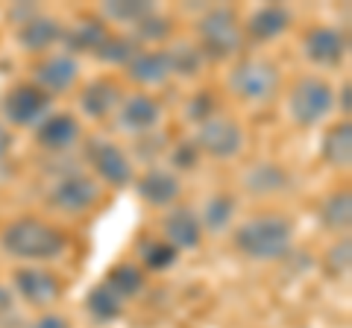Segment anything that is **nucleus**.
<instances>
[{
    "label": "nucleus",
    "instance_id": "1",
    "mask_svg": "<svg viewBox=\"0 0 352 328\" xmlns=\"http://www.w3.org/2000/svg\"><path fill=\"white\" fill-rule=\"evenodd\" d=\"M232 244L250 261H282L294 246V223L279 211H261L235 226Z\"/></svg>",
    "mask_w": 352,
    "mask_h": 328
},
{
    "label": "nucleus",
    "instance_id": "2",
    "mask_svg": "<svg viewBox=\"0 0 352 328\" xmlns=\"http://www.w3.org/2000/svg\"><path fill=\"white\" fill-rule=\"evenodd\" d=\"M0 249L21 261H50L68 249V235L41 217H18L0 229Z\"/></svg>",
    "mask_w": 352,
    "mask_h": 328
},
{
    "label": "nucleus",
    "instance_id": "3",
    "mask_svg": "<svg viewBox=\"0 0 352 328\" xmlns=\"http://www.w3.org/2000/svg\"><path fill=\"white\" fill-rule=\"evenodd\" d=\"M197 47L206 59L223 62L232 59L244 47V24L232 6H212L197 18Z\"/></svg>",
    "mask_w": 352,
    "mask_h": 328
},
{
    "label": "nucleus",
    "instance_id": "4",
    "mask_svg": "<svg viewBox=\"0 0 352 328\" xmlns=\"http://www.w3.org/2000/svg\"><path fill=\"white\" fill-rule=\"evenodd\" d=\"M229 91L247 106H267L282 91V71L264 56L241 59L229 73Z\"/></svg>",
    "mask_w": 352,
    "mask_h": 328
},
{
    "label": "nucleus",
    "instance_id": "5",
    "mask_svg": "<svg viewBox=\"0 0 352 328\" xmlns=\"http://www.w3.org/2000/svg\"><path fill=\"white\" fill-rule=\"evenodd\" d=\"M335 108V89L323 76H300L288 91V115L300 129H314L332 115Z\"/></svg>",
    "mask_w": 352,
    "mask_h": 328
},
{
    "label": "nucleus",
    "instance_id": "6",
    "mask_svg": "<svg viewBox=\"0 0 352 328\" xmlns=\"http://www.w3.org/2000/svg\"><path fill=\"white\" fill-rule=\"evenodd\" d=\"M100 196H103L100 182L94 176H88V173H65L62 179L50 185L44 202H47L50 211H59L68 217H82L100 202Z\"/></svg>",
    "mask_w": 352,
    "mask_h": 328
},
{
    "label": "nucleus",
    "instance_id": "7",
    "mask_svg": "<svg viewBox=\"0 0 352 328\" xmlns=\"http://www.w3.org/2000/svg\"><path fill=\"white\" fill-rule=\"evenodd\" d=\"M194 144L208 159L232 161L235 156H241V150H244V129H241V124L235 117L212 115L208 120H203V124L197 126Z\"/></svg>",
    "mask_w": 352,
    "mask_h": 328
},
{
    "label": "nucleus",
    "instance_id": "8",
    "mask_svg": "<svg viewBox=\"0 0 352 328\" xmlns=\"http://www.w3.org/2000/svg\"><path fill=\"white\" fill-rule=\"evenodd\" d=\"M50 106H53V97H47L32 82H21L15 89H9L6 97L0 100V115H3L6 126L36 129L50 115Z\"/></svg>",
    "mask_w": 352,
    "mask_h": 328
},
{
    "label": "nucleus",
    "instance_id": "9",
    "mask_svg": "<svg viewBox=\"0 0 352 328\" xmlns=\"http://www.w3.org/2000/svg\"><path fill=\"white\" fill-rule=\"evenodd\" d=\"M85 159L94 167V176L106 182L109 188H126L135 182V164L126 150L109 138H91L85 144Z\"/></svg>",
    "mask_w": 352,
    "mask_h": 328
},
{
    "label": "nucleus",
    "instance_id": "10",
    "mask_svg": "<svg viewBox=\"0 0 352 328\" xmlns=\"http://www.w3.org/2000/svg\"><path fill=\"white\" fill-rule=\"evenodd\" d=\"M162 117H164V106L159 97H153L150 91H135L120 100L118 112H115V126L120 132L141 138V135L156 132Z\"/></svg>",
    "mask_w": 352,
    "mask_h": 328
},
{
    "label": "nucleus",
    "instance_id": "11",
    "mask_svg": "<svg viewBox=\"0 0 352 328\" xmlns=\"http://www.w3.org/2000/svg\"><path fill=\"white\" fill-rule=\"evenodd\" d=\"M80 80V62L71 53H47L44 59L32 65V85L41 89L47 97L68 94Z\"/></svg>",
    "mask_w": 352,
    "mask_h": 328
},
{
    "label": "nucleus",
    "instance_id": "12",
    "mask_svg": "<svg viewBox=\"0 0 352 328\" xmlns=\"http://www.w3.org/2000/svg\"><path fill=\"white\" fill-rule=\"evenodd\" d=\"M349 53V36L338 27H311L302 36V56L317 68H338Z\"/></svg>",
    "mask_w": 352,
    "mask_h": 328
},
{
    "label": "nucleus",
    "instance_id": "13",
    "mask_svg": "<svg viewBox=\"0 0 352 328\" xmlns=\"http://www.w3.org/2000/svg\"><path fill=\"white\" fill-rule=\"evenodd\" d=\"M132 185H135V194L141 196V202H147L150 209H173L182 196L179 173L159 167V164H150L141 176H135Z\"/></svg>",
    "mask_w": 352,
    "mask_h": 328
},
{
    "label": "nucleus",
    "instance_id": "14",
    "mask_svg": "<svg viewBox=\"0 0 352 328\" xmlns=\"http://www.w3.org/2000/svg\"><path fill=\"white\" fill-rule=\"evenodd\" d=\"M12 288L32 308H50L62 296V279L44 267H21L12 272Z\"/></svg>",
    "mask_w": 352,
    "mask_h": 328
},
{
    "label": "nucleus",
    "instance_id": "15",
    "mask_svg": "<svg viewBox=\"0 0 352 328\" xmlns=\"http://www.w3.org/2000/svg\"><path fill=\"white\" fill-rule=\"evenodd\" d=\"M36 144L44 152H68L80 144L82 138V126L71 112H59V115H47L41 124L32 129Z\"/></svg>",
    "mask_w": 352,
    "mask_h": 328
},
{
    "label": "nucleus",
    "instance_id": "16",
    "mask_svg": "<svg viewBox=\"0 0 352 328\" xmlns=\"http://www.w3.org/2000/svg\"><path fill=\"white\" fill-rule=\"evenodd\" d=\"M162 232H164V244H170L176 253H191L203 244V226L200 217L188 205H173L168 209L162 220Z\"/></svg>",
    "mask_w": 352,
    "mask_h": 328
},
{
    "label": "nucleus",
    "instance_id": "17",
    "mask_svg": "<svg viewBox=\"0 0 352 328\" xmlns=\"http://www.w3.org/2000/svg\"><path fill=\"white\" fill-rule=\"evenodd\" d=\"M241 185H244V191L250 196L267 200V196H282L291 188V173L276 161H256L244 170Z\"/></svg>",
    "mask_w": 352,
    "mask_h": 328
},
{
    "label": "nucleus",
    "instance_id": "18",
    "mask_svg": "<svg viewBox=\"0 0 352 328\" xmlns=\"http://www.w3.org/2000/svg\"><path fill=\"white\" fill-rule=\"evenodd\" d=\"M294 24V12L288 6H282V3H267V6H261L256 9L250 18H247V24H244V38L250 36L252 41H276L282 38L285 32L291 30Z\"/></svg>",
    "mask_w": 352,
    "mask_h": 328
},
{
    "label": "nucleus",
    "instance_id": "19",
    "mask_svg": "<svg viewBox=\"0 0 352 328\" xmlns=\"http://www.w3.org/2000/svg\"><path fill=\"white\" fill-rule=\"evenodd\" d=\"M124 71L138 89H162L164 82L170 80V62H168V53L164 50H138L132 56Z\"/></svg>",
    "mask_w": 352,
    "mask_h": 328
},
{
    "label": "nucleus",
    "instance_id": "20",
    "mask_svg": "<svg viewBox=\"0 0 352 328\" xmlns=\"http://www.w3.org/2000/svg\"><path fill=\"white\" fill-rule=\"evenodd\" d=\"M65 36V27L59 24L56 18H50V15H30L27 21H21V27L15 32V38H18V45L24 47L27 53H47L56 41H62Z\"/></svg>",
    "mask_w": 352,
    "mask_h": 328
},
{
    "label": "nucleus",
    "instance_id": "21",
    "mask_svg": "<svg viewBox=\"0 0 352 328\" xmlns=\"http://www.w3.org/2000/svg\"><path fill=\"white\" fill-rule=\"evenodd\" d=\"M120 100H124V91H120L115 80H94L80 94V112L91 120H103L112 112H118Z\"/></svg>",
    "mask_w": 352,
    "mask_h": 328
},
{
    "label": "nucleus",
    "instance_id": "22",
    "mask_svg": "<svg viewBox=\"0 0 352 328\" xmlns=\"http://www.w3.org/2000/svg\"><path fill=\"white\" fill-rule=\"evenodd\" d=\"M109 38V30H106V24L100 18H94V15H85V18H80L74 27H68L65 30V36H62V41H65V53H91L94 56V50L103 45V41Z\"/></svg>",
    "mask_w": 352,
    "mask_h": 328
},
{
    "label": "nucleus",
    "instance_id": "23",
    "mask_svg": "<svg viewBox=\"0 0 352 328\" xmlns=\"http://www.w3.org/2000/svg\"><path fill=\"white\" fill-rule=\"evenodd\" d=\"M323 161L332 170H349L352 164V124L349 120H338L329 126V132L323 135Z\"/></svg>",
    "mask_w": 352,
    "mask_h": 328
},
{
    "label": "nucleus",
    "instance_id": "24",
    "mask_svg": "<svg viewBox=\"0 0 352 328\" xmlns=\"http://www.w3.org/2000/svg\"><path fill=\"white\" fill-rule=\"evenodd\" d=\"M235 211H238V200H235V196L229 194V191H217V194H212L203 202V211L197 214V217H200L203 232L220 235V232H226V229L232 226Z\"/></svg>",
    "mask_w": 352,
    "mask_h": 328
},
{
    "label": "nucleus",
    "instance_id": "25",
    "mask_svg": "<svg viewBox=\"0 0 352 328\" xmlns=\"http://www.w3.org/2000/svg\"><path fill=\"white\" fill-rule=\"evenodd\" d=\"M320 223L335 235H349V223H352V194L349 188H338L326 196L317 209Z\"/></svg>",
    "mask_w": 352,
    "mask_h": 328
},
{
    "label": "nucleus",
    "instance_id": "26",
    "mask_svg": "<svg viewBox=\"0 0 352 328\" xmlns=\"http://www.w3.org/2000/svg\"><path fill=\"white\" fill-rule=\"evenodd\" d=\"M103 284L120 299H135L138 293L144 290V270L138 264H129V261H120V264L109 270Z\"/></svg>",
    "mask_w": 352,
    "mask_h": 328
},
{
    "label": "nucleus",
    "instance_id": "27",
    "mask_svg": "<svg viewBox=\"0 0 352 328\" xmlns=\"http://www.w3.org/2000/svg\"><path fill=\"white\" fill-rule=\"evenodd\" d=\"M164 53H168V62H170V76H182V80L197 76L206 65V56L200 53V47L191 45V41H176Z\"/></svg>",
    "mask_w": 352,
    "mask_h": 328
},
{
    "label": "nucleus",
    "instance_id": "28",
    "mask_svg": "<svg viewBox=\"0 0 352 328\" xmlns=\"http://www.w3.org/2000/svg\"><path fill=\"white\" fill-rule=\"evenodd\" d=\"M85 308H88V314H91L97 323H115V320L124 316V299L115 296L106 284H97V288L88 293Z\"/></svg>",
    "mask_w": 352,
    "mask_h": 328
},
{
    "label": "nucleus",
    "instance_id": "29",
    "mask_svg": "<svg viewBox=\"0 0 352 328\" xmlns=\"http://www.w3.org/2000/svg\"><path fill=\"white\" fill-rule=\"evenodd\" d=\"M170 18L168 15H162L159 9L156 12H150L147 18H141L138 24H132V41L141 47V45H159V41L164 38H170Z\"/></svg>",
    "mask_w": 352,
    "mask_h": 328
},
{
    "label": "nucleus",
    "instance_id": "30",
    "mask_svg": "<svg viewBox=\"0 0 352 328\" xmlns=\"http://www.w3.org/2000/svg\"><path fill=\"white\" fill-rule=\"evenodd\" d=\"M138 50L141 47L132 41V36H112V32H109V38L94 50V59L103 62V65H118V68H124Z\"/></svg>",
    "mask_w": 352,
    "mask_h": 328
},
{
    "label": "nucleus",
    "instance_id": "31",
    "mask_svg": "<svg viewBox=\"0 0 352 328\" xmlns=\"http://www.w3.org/2000/svg\"><path fill=\"white\" fill-rule=\"evenodd\" d=\"M150 12H156L153 3H126V0H115V3H103V18L118 21V24H138L141 18H147Z\"/></svg>",
    "mask_w": 352,
    "mask_h": 328
},
{
    "label": "nucleus",
    "instance_id": "32",
    "mask_svg": "<svg viewBox=\"0 0 352 328\" xmlns=\"http://www.w3.org/2000/svg\"><path fill=\"white\" fill-rule=\"evenodd\" d=\"M323 264H326V270H329V276H335V279L346 276L349 267H352V240H349V235H340L335 244L329 246Z\"/></svg>",
    "mask_w": 352,
    "mask_h": 328
},
{
    "label": "nucleus",
    "instance_id": "33",
    "mask_svg": "<svg viewBox=\"0 0 352 328\" xmlns=\"http://www.w3.org/2000/svg\"><path fill=\"white\" fill-rule=\"evenodd\" d=\"M141 261H144L147 270L164 272V270H170L176 261H179V253H176L170 244H164V240H156V244H147L144 249H141Z\"/></svg>",
    "mask_w": 352,
    "mask_h": 328
},
{
    "label": "nucleus",
    "instance_id": "34",
    "mask_svg": "<svg viewBox=\"0 0 352 328\" xmlns=\"http://www.w3.org/2000/svg\"><path fill=\"white\" fill-rule=\"evenodd\" d=\"M197 161H200V150H197L194 141H182V144H176L173 152H170V164H173V173L179 170H194Z\"/></svg>",
    "mask_w": 352,
    "mask_h": 328
},
{
    "label": "nucleus",
    "instance_id": "35",
    "mask_svg": "<svg viewBox=\"0 0 352 328\" xmlns=\"http://www.w3.org/2000/svg\"><path fill=\"white\" fill-rule=\"evenodd\" d=\"M214 108H217L214 97L208 94V91H200V94H194V97H191V103H188V112H185V115H188V120H191V124H197V126H200L203 120H208L212 115H217Z\"/></svg>",
    "mask_w": 352,
    "mask_h": 328
},
{
    "label": "nucleus",
    "instance_id": "36",
    "mask_svg": "<svg viewBox=\"0 0 352 328\" xmlns=\"http://www.w3.org/2000/svg\"><path fill=\"white\" fill-rule=\"evenodd\" d=\"M30 328H74L71 323H68V316H62V314H53V311H47V314H41L36 323H32Z\"/></svg>",
    "mask_w": 352,
    "mask_h": 328
},
{
    "label": "nucleus",
    "instance_id": "37",
    "mask_svg": "<svg viewBox=\"0 0 352 328\" xmlns=\"http://www.w3.org/2000/svg\"><path fill=\"white\" fill-rule=\"evenodd\" d=\"M12 308H15V293H12V288H9V284H0V316L12 314Z\"/></svg>",
    "mask_w": 352,
    "mask_h": 328
},
{
    "label": "nucleus",
    "instance_id": "38",
    "mask_svg": "<svg viewBox=\"0 0 352 328\" xmlns=\"http://www.w3.org/2000/svg\"><path fill=\"white\" fill-rule=\"evenodd\" d=\"M12 132H9V126L3 124V120H0V161H3L6 156H9V150H12Z\"/></svg>",
    "mask_w": 352,
    "mask_h": 328
},
{
    "label": "nucleus",
    "instance_id": "39",
    "mask_svg": "<svg viewBox=\"0 0 352 328\" xmlns=\"http://www.w3.org/2000/svg\"><path fill=\"white\" fill-rule=\"evenodd\" d=\"M335 103H340V108H344V120H346L349 117V82H344L340 94H335Z\"/></svg>",
    "mask_w": 352,
    "mask_h": 328
}]
</instances>
